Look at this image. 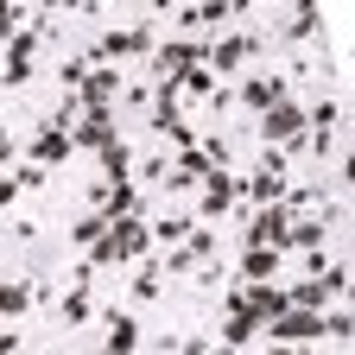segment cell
<instances>
[{
    "mask_svg": "<svg viewBox=\"0 0 355 355\" xmlns=\"http://www.w3.org/2000/svg\"><path fill=\"white\" fill-rule=\"evenodd\" d=\"M266 51V32H222L216 44H209V76L216 83H235V76H248V64Z\"/></svg>",
    "mask_w": 355,
    "mask_h": 355,
    "instance_id": "3957f363",
    "label": "cell"
},
{
    "mask_svg": "<svg viewBox=\"0 0 355 355\" xmlns=\"http://www.w3.org/2000/svg\"><path fill=\"white\" fill-rule=\"evenodd\" d=\"M0 235H7V229H0Z\"/></svg>",
    "mask_w": 355,
    "mask_h": 355,
    "instance_id": "e575fe53",
    "label": "cell"
},
{
    "mask_svg": "<svg viewBox=\"0 0 355 355\" xmlns=\"http://www.w3.org/2000/svg\"><path fill=\"white\" fill-rule=\"evenodd\" d=\"M83 76H89V58H83V51H70V58L58 64V83H64V96H76V89H83Z\"/></svg>",
    "mask_w": 355,
    "mask_h": 355,
    "instance_id": "484cf974",
    "label": "cell"
},
{
    "mask_svg": "<svg viewBox=\"0 0 355 355\" xmlns=\"http://www.w3.org/2000/svg\"><path fill=\"white\" fill-rule=\"evenodd\" d=\"M7 235H13V241H32V235H38V216H19V222H13Z\"/></svg>",
    "mask_w": 355,
    "mask_h": 355,
    "instance_id": "d6a6232c",
    "label": "cell"
},
{
    "mask_svg": "<svg viewBox=\"0 0 355 355\" xmlns=\"http://www.w3.org/2000/svg\"><path fill=\"white\" fill-rule=\"evenodd\" d=\"M19 197H26V191H19V178H13V171H0V209H13Z\"/></svg>",
    "mask_w": 355,
    "mask_h": 355,
    "instance_id": "4dcf8cb0",
    "label": "cell"
},
{
    "mask_svg": "<svg viewBox=\"0 0 355 355\" xmlns=\"http://www.w3.org/2000/svg\"><path fill=\"white\" fill-rule=\"evenodd\" d=\"M133 178L140 184H171V159H133Z\"/></svg>",
    "mask_w": 355,
    "mask_h": 355,
    "instance_id": "4316f807",
    "label": "cell"
},
{
    "mask_svg": "<svg viewBox=\"0 0 355 355\" xmlns=\"http://www.w3.org/2000/svg\"><path fill=\"white\" fill-rule=\"evenodd\" d=\"M70 153H76V146H70V127H58V121H38L19 159H32V165H44V171H58Z\"/></svg>",
    "mask_w": 355,
    "mask_h": 355,
    "instance_id": "30bf717a",
    "label": "cell"
},
{
    "mask_svg": "<svg viewBox=\"0 0 355 355\" xmlns=\"http://www.w3.org/2000/svg\"><path fill=\"white\" fill-rule=\"evenodd\" d=\"M146 254H153V229H146V216H121V222H108V235L89 248L83 260L102 273V266H140Z\"/></svg>",
    "mask_w": 355,
    "mask_h": 355,
    "instance_id": "6da1fadb",
    "label": "cell"
},
{
    "mask_svg": "<svg viewBox=\"0 0 355 355\" xmlns=\"http://www.w3.org/2000/svg\"><path fill=\"white\" fill-rule=\"evenodd\" d=\"M58 318H64V330H83L89 318H96V298H89V286H64V298H58Z\"/></svg>",
    "mask_w": 355,
    "mask_h": 355,
    "instance_id": "ac0fdd59",
    "label": "cell"
},
{
    "mask_svg": "<svg viewBox=\"0 0 355 355\" xmlns=\"http://www.w3.org/2000/svg\"><path fill=\"white\" fill-rule=\"evenodd\" d=\"M26 26V7H13V0H0V51H7V38Z\"/></svg>",
    "mask_w": 355,
    "mask_h": 355,
    "instance_id": "f1b7e54d",
    "label": "cell"
},
{
    "mask_svg": "<svg viewBox=\"0 0 355 355\" xmlns=\"http://www.w3.org/2000/svg\"><path fill=\"white\" fill-rule=\"evenodd\" d=\"M171 355H209V336H203V330H197V336H184V343H178V349H171Z\"/></svg>",
    "mask_w": 355,
    "mask_h": 355,
    "instance_id": "1f68e13d",
    "label": "cell"
},
{
    "mask_svg": "<svg viewBox=\"0 0 355 355\" xmlns=\"http://www.w3.org/2000/svg\"><path fill=\"white\" fill-rule=\"evenodd\" d=\"M146 229H153V254H165V248H184V235H191V209H171V216L146 222Z\"/></svg>",
    "mask_w": 355,
    "mask_h": 355,
    "instance_id": "e0dca14e",
    "label": "cell"
},
{
    "mask_svg": "<svg viewBox=\"0 0 355 355\" xmlns=\"http://www.w3.org/2000/svg\"><path fill=\"white\" fill-rule=\"evenodd\" d=\"M38 44H44V32L32 26V7H26V26L7 38V51H0V89H26L38 76Z\"/></svg>",
    "mask_w": 355,
    "mask_h": 355,
    "instance_id": "277c9868",
    "label": "cell"
},
{
    "mask_svg": "<svg viewBox=\"0 0 355 355\" xmlns=\"http://www.w3.org/2000/svg\"><path fill=\"white\" fill-rule=\"evenodd\" d=\"M235 203H241V171H235V165H222V171L203 178V191H197V216H191V222H209V229H222V222L235 216Z\"/></svg>",
    "mask_w": 355,
    "mask_h": 355,
    "instance_id": "5b68a950",
    "label": "cell"
},
{
    "mask_svg": "<svg viewBox=\"0 0 355 355\" xmlns=\"http://www.w3.org/2000/svg\"><path fill=\"white\" fill-rule=\"evenodd\" d=\"M254 355H304V349H286V343H260Z\"/></svg>",
    "mask_w": 355,
    "mask_h": 355,
    "instance_id": "836d02e7",
    "label": "cell"
},
{
    "mask_svg": "<svg viewBox=\"0 0 355 355\" xmlns=\"http://www.w3.org/2000/svg\"><path fill=\"white\" fill-rule=\"evenodd\" d=\"M330 229H336L330 216H298L292 229H286V248H279V254H311V248H330Z\"/></svg>",
    "mask_w": 355,
    "mask_h": 355,
    "instance_id": "5bb4252c",
    "label": "cell"
},
{
    "mask_svg": "<svg viewBox=\"0 0 355 355\" xmlns=\"http://www.w3.org/2000/svg\"><path fill=\"white\" fill-rule=\"evenodd\" d=\"M330 26V13L318 7V0H304V7H286L279 19H273V32H266V44H286V51H298V44H311Z\"/></svg>",
    "mask_w": 355,
    "mask_h": 355,
    "instance_id": "ba28073f",
    "label": "cell"
},
{
    "mask_svg": "<svg viewBox=\"0 0 355 355\" xmlns=\"http://www.w3.org/2000/svg\"><path fill=\"white\" fill-rule=\"evenodd\" d=\"M102 235H108V216H96V209H83V216L70 222V248H76V254H89Z\"/></svg>",
    "mask_w": 355,
    "mask_h": 355,
    "instance_id": "603a6c76",
    "label": "cell"
},
{
    "mask_svg": "<svg viewBox=\"0 0 355 355\" xmlns=\"http://www.w3.org/2000/svg\"><path fill=\"white\" fill-rule=\"evenodd\" d=\"M13 178H19V191H44V178H51V171L32 165V159H19V165H13Z\"/></svg>",
    "mask_w": 355,
    "mask_h": 355,
    "instance_id": "f546056e",
    "label": "cell"
},
{
    "mask_svg": "<svg viewBox=\"0 0 355 355\" xmlns=\"http://www.w3.org/2000/svg\"><path fill=\"white\" fill-rule=\"evenodd\" d=\"M165 298V273H159V260L146 254L140 266H133V286H127V311H140V304H159Z\"/></svg>",
    "mask_w": 355,
    "mask_h": 355,
    "instance_id": "2e32d148",
    "label": "cell"
},
{
    "mask_svg": "<svg viewBox=\"0 0 355 355\" xmlns=\"http://www.w3.org/2000/svg\"><path fill=\"white\" fill-rule=\"evenodd\" d=\"M153 44H159V26H153V13H146V19L108 26L83 58H89V64H114V70H121V64H133V58H153Z\"/></svg>",
    "mask_w": 355,
    "mask_h": 355,
    "instance_id": "7a4b0ae2",
    "label": "cell"
},
{
    "mask_svg": "<svg viewBox=\"0 0 355 355\" xmlns=\"http://www.w3.org/2000/svg\"><path fill=\"white\" fill-rule=\"evenodd\" d=\"M121 108H127V114H146V108H153V83H121L114 114H121Z\"/></svg>",
    "mask_w": 355,
    "mask_h": 355,
    "instance_id": "d4e9b609",
    "label": "cell"
},
{
    "mask_svg": "<svg viewBox=\"0 0 355 355\" xmlns=\"http://www.w3.org/2000/svg\"><path fill=\"white\" fill-rule=\"evenodd\" d=\"M96 159H102V184H127V178H133V146L127 140H108Z\"/></svg>",
    "mask_w": 355,
    "mask_h": 355,
    "instance_id": "d6986e66",
    "label": "cell"
},
{
    "mask_svg": "<svg viewBox=\"0 0 355 355\" xmlns=\"http://www.w3.org/2000/svg\"><path fill=\"white\" fill-rule=\"evenodd\" d=\"M121 83H127V76H121L114 64H89L76 102H83V108H114V102H121Z\"/></svg>",
    "mask_w": 355,
    "mask_h": 355,
    "instance_id": "7c38bea8",
    "label": "cell"
},
{
    "mask_svg": "<svg viewBox=\"0 0 355 355\" xmlns=\"http://www.w3.org/2000/svg\"><path fill=\"white\" fill-rule=\"evenodd\" d=\"M241 298H248V311H254L260 324L286 311V286H279V279H273V286H241Z\"/></svg>",
    "mask_w": 355,
    "mask_h": 355,
    "instance_id": "7402d4cb",
    "label": "cell"
},
{
    "mask_svg": "<svg viewBox=\"0 0 355 355\" xmlns=\"http://www.w3.org/2000/svg\"><path fill=\"white\" fill-rule=\"evenodd\" d=\"M108 140H121V114L114 108H83L76 127H70V146L76 153H102Z\"/></svg>",
    "mask_w": 355,
    "mask_h": 355,
    "instance_id": "9c48e42d",
    "label": "cell"
},
{
    "mask_svg": "<svg viewBox=\"0 0 355 355\" xmlns=\"http://www.w3.org/2000/svg\"><path fill=\"white\" fill-rule=\"evenodd\" d=\"M279 266H286V254H273V248H241L235 254V279L241 286H273Z\"/></svg>",
    "mask_w": 355,
    "mask_h": 355,
    "instance_id": "4fadbf2b",
    "label": "cell"
},
{
    "mask_svg": "<svg viewBox=\"0 0 355 355\" xmlns=\"http://www.w3.org/2000/svg\"><path fill=\"white\" fill-rule=\"evenodd\" d=\"M178 83V102H216V76H209V64H197V70H184V76H171Z\"/></svg>",
    "mask_w": 355,
    "mask_h": 355,
    "instance_id": "44dd1931",
    "label": "cell"
},
{
    "mask_svg": "<svg viewBox=\"0 0 355 355\" xmlns=\"http://www.w3.org/2000/svg\"><path fill=\"white\" fill-rule=\"evenodd\" d=\"M209 343H222L229 355H254V343H260V318H254V311H241V318H222V330H216Z\"/></svg>",
    "mask_w": 355,
    "mask_h": 355,
    "instance_id": "9a60e30c",
    "label": "cell"
},
{
    "mask_svg": "<svg viewBox=\"0 0 355 355\" xmlns=\"http://www.w3.org/2000/svg\"><path fill=\"white\" fill-rule=\"evenodd\" d=\"M324 336H330V343H349V336H355V318H349V298L324 311Z\"/></svg>",
    "mask_w": 355,
    "mask_h": 355,
    "instance_id": "cb8c5ba5",
    "label": "cell"
},
{
    "mask_svg": "<svg viewBox=\"0 0 355 355\" xmlns=\"http://www.w3.org/2000/svg\"><path fill=\"white\" fill-rule=\"evenodd\" d=\"M286 96H292L286 70H248V76H235V108H248L254 121L273 108V102H286Z\"/></svg>",
    "mask_w": 355,
    "mask_h": 355,
    "instance_id": "52a82bcc",
    "label": "cell"
},
{
    "mask_svg": "<svg viewBox=\"0 0 355 355\" xmlns=\"http://www.w3.org/2000/svg\"><path fill=\"white\" fill-rule=\"evenodd\" d=\"M286 165H292V153H279V146H260V159H254V171H266V178H286Z\"/></svg>",
    "mask_w": 355,
    "mask_h": 355,
    "instance_id": "83f0119b",
    "label": "cell"
},
{
    "mask_svg": "<svg viewBox=\"0 0 355 355\" xmlns=\"http://www.w3.org/2000/svg\"><path fill=\"white\" fill-rule=\"evenodd\" d=\"M254 133H260V146H279V153H298L304 146V102L298 96H286V102H273L260 121H254Z\"/></svg>",
    "mask_w": 355,
    "mask_h": 355,
    "instance_id": "8992f818",
    "label": "cell"
},
{
    "mask_svg": "<svg viewBox=\"0 0 355 355\" xmlns=\"http://www.w3.org/2000/svg\"><path fill=\"white\" fill-rule=\"evenodd\" d=\"M102 324H108V336H102V355H140V343H146V330H140V318H133L127 304H114V311H102Z\"/></svg>",
    "mask_w": 355,
    "mask_h": 355,
    "instance_id": "8fae6325",
    "label": "cell"
},
{
    "mask_svg": "<svg viewBox=\"0 0 355 355\" xmlns=\"http://www.w3.org/2000/svg\"><path fill=\"white\" fill-rule=\"evenodd\" d=\"M32 311V279H0V324H19Z\"/></svg>",
    "mask_w": 355,
    "mask_h": 355,
    "instance_id": "ffe728a7",
    "label": "cell"
}]
</instances>
